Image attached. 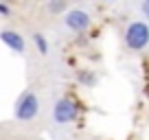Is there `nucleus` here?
<instances>
[{
  "label": "nucleus",
  "mask_w": 149,
  "mask_h": 140,
  "mask_svg": "<svg viewBox=\"0 0 149 140\" xmlns=\"http://www.w3.org/2000/svg\"><path fill=\"white\" fill-rule=\"evenodd\" d=\"M33 42H35L37 51L42 53V55H46V53H48V44H46V40H44L42 33H35V35H33Z\"/></svg>",
  "instance_id": "423d86ee"
},
{
  "label": "nucleus",
  "mask_w": 149,
  "mask_h": 140,
  "mask_svg": "<svg viewBox=\"0 0 149 140\" xmlns=\"http://www.w3.org/2000/svg\"><path fill=\"white\" fill-rule=\"evenodd\" d=\"M40 112V101L33 92H24L20 96L18 105H15V118L18 121H31V118L37 116Z\"/></svg>",
  "instance_id": "f03ea898"
},
{
  "label": "nucleus",
  "mask_w": 149,
  "mask_h": 140,
  "mask_svg": "<svg viewBox=\"0 0 149 140\" xmlns=\"http://www.w3.org/2000/svg\"><path fill=\"white\" fill-rule=\"evenodd\" d=\"M64 2H51V5H48V9L53 11V13H59V11H64Z\"/></svg>",
  "instance_id": "0eeeda50"
},
{
  "label": "nucleus",
  "mask_w": 149,
  "mask_h": 140,
  "mask_svg": "<svg viewBox=\"0 0 149 140\" xmlns=\"http://www.w3.org/2000/svg\"><path fill=\"white\" fill-rule=\"evenodd\" d=\"M125 44L132 51H143L149 44V26L145 22H132L125 31Z\"/></svg>",
  "instance_id": "f257e3e1"
},
{
  "label": "nucleus",
  "mask_w": 149,
  "mask_h": 140,
  "mask_svg": "<svg viewBox=\"0 0 149 140\" xmlns=\"http://www.w3.org/2000/svg\"><path fill=\"white\" fill-rule=\"evenodd\" d=\"M77 114H79V107H77V103L70 101V98L57 101L55 110H53V118H55V123H59V125H66V123L74 121Z\"/></svg>",
  "instance_id": "7ed1b4c3"
},
{
  "label": "nucleus",
  "mask_w": 149,
  "mask_h": 140,
  "mask_svg": "<svg viewBox=\"0 0 149 140\" xmlns=\"http://www.w3.org/2000/svg\"><path fill=\"white\" fill-rule=\"evenodd\" d=\"M64 22H66V26H68L70 31H86V28L90 26V15L86 13V11H81V9H72V11L66 13Z\"/></svg>",
  "instance_id": "20e7f679"
},
{
  "label": "nucleus",
  "mask_w": 149,
  "mask_h": 140,
  "mask_svg": "<svg viewBox=\"0 0 149 140\" xmlns=\"http://www.w3.org/2000/svg\"><path fill=\"white\" fill-rule=\"evenodd\" d=\"M0 13L7 15V13H9V7H7V5H0Z\"/></svg>",
  "instance_id": "1a4fd4ad"
},
{
  "label": "nucleus",
  "mask_w": 149,
  "mask_h": 140,
  "mask_svg": "<svg viewBox=\"0 0 149 140\" xmlns=\"http://www.w3.org/2000/svg\"><path fill=\"white\" fill-rule=\"evenodd\" d=\"M0 40L7 44V46L11 48V51L20 53L22 55L24 51H26V44H24V37L20 35L18 31H9V28H5V31H0Z\"/></svg>",
  "instance_id": "39448f33"
},
{
  "label": "nucleus",
  "mask_w": 149,
  "mask_h": 140,
  "mask_svg": "<svg viewBox=\"0 0 149 140\" xmlns=\"http://www.w3.org/2000/svg\"><path fill=\"white\" fill-rule=\"evenodd\" d=\"M140 11H143V13H145V15L149 18V0H145L143 5H140Z\"/></svg>",
  "instance_id": "6e6552de"
}]
</instances>
